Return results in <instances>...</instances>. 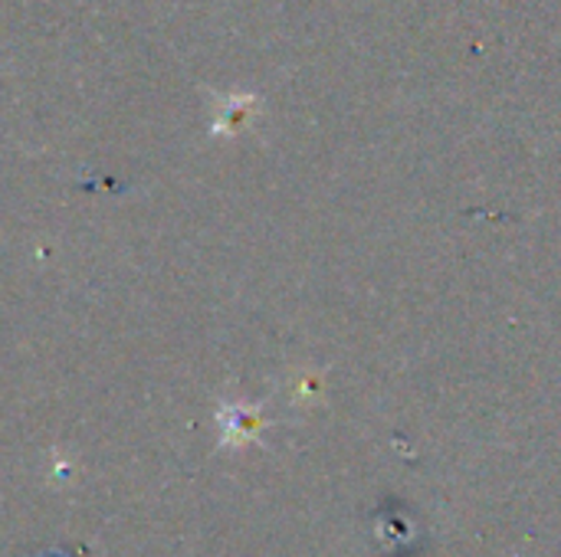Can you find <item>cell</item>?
<instances>
[{"mask_svg": "<svg viewBox=\"0 0 561 557\" xmlns=\"http://www.w3.org/2000/svg\"><path fill=\"white\" fill-rule=\"evenodd\" d=\"M220 427H224V443H247L256 433V427H263V423L256 420V414L250 407L233 404V407L220 410Z\"/></svg>", "mask_w": 561, "mask_h": 557, "instance_id": "6da1fadb", "label": "cell"}]
</instances>
